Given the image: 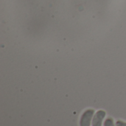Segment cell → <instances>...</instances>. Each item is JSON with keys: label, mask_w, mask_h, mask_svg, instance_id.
I'll list each match as a JSON object with an SVG mask.
<instances>
[{"label": "cell", "mask_w": 126, "mask_h": 126, "mask_svg": "<svg viewBox=\"0 0 126 126\" xmlns=\"http://www.w3.org/2000/svg\"><path fill=\"white\" fill-rule=\"evenodd\" d=\"M116 126H126V123L121 120H118L116 123Z\"/></svg>", "instance_id": "obj_4"}, {"label": "cell", "mask_w": 126, "mask_h": 126, "mask_svg": "<svg viewBox=\"0 0 126 126\" xmlns=\"http://www.w3.org/2000/svg\"><path fill=\"white\" fill-rule=\"evenodd\" d=\"M106 115V113L103 110H99L97 111L92 119V126H102L103 121Z\"/></svg>", "instance_id": "obj_2"}, {"label": "cell", "mask_w": 126, "mask_h": 126, "mask_svg": "<svg viewBox=\"0 0 126 126\" xmlns=\"http://www.w3.org/2000/svg\"><path fill=\"white\" fill-rule=\"evenodd\" d=\"M103 126H116V125H114V120L111 117H109L104 121Z\"/></svg>", "instance_id": "obj_3"}, {"label": "cell", "mask_w": 126, "mask_h": 126, "mask_svg": "<svg viewBox=\"0 0 126 126\" xmlns=\"http://www.w3.org/2000/svg\"><path fill=\"white\" fill-rule=\"evenodd\" d=\"M94 115V109H87L81 115L80 120V126H90Z\"/></svg>", "instance_id": "obj_1"}]
</instances>
